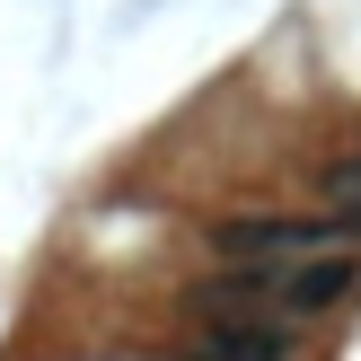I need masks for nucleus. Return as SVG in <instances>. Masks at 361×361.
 <instances>
[{"label": "nucleus", "mask_w": 361, "mask_h": 361, "mask_svg": "<svg viewBox=\"0 0 361 361\" xmlns=\"http://www.w3.org/2000/svg\"><path fill=\"white\" fill-rule=\"evenodd\" d=\"M326 247H353L344 221H300V212H238V221L212 229V256L238 264V274H274V264L326 256Z\"/></svg>", "instance_id": "obj_1"}, {"label": "nucleus", "mask_w": 361, "mask_h": 361, "mask_svg": "<svg viewBox=\"0 0 361 361\" xmlns=\"http://www.w3.org/2000/svg\"><path fill=\"white\" fill-rule=\"evenodd\" d=\"M264 291V309L291 317V326H309V317L344 309L361 291V247H326V256H300V264H274V274H247Z\"/></svg>", "instance_id": "obj_2"}, {"label": "nucleus", "mask_w": 361, "mask_h": 361, "mask_svg": "<svg viewBox=\"0 0 361 361\" xmlns=\"http://www.w3.org/2000/svg\"><path fill=\"white\" fill-rule=\"evenodd\" d=\"M353 238H361V203H353Z\"/></svg>", "instance_id": "obj_3"}]
</instances>
